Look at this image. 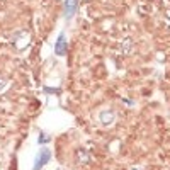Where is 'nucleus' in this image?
<instances>
[{
    "instance_id": "nucleus-1",
    "label": "nucleus",
    "mask_w": 170,
    "mask_h": 170,
    "mask_svg": "<svg viewBox=\"0 0 170 170\" xmlns=\"http://www.w3.org/2000/svg\"><path fill=\"white\" fill-rule=\"evenodd\" d=\"M51 160V151L48 150V148H41V151H39V156L36 158V163H34V167H33V170H41L48 162Z\"/></svg>"
},
{
    "instance_id": "nucleus-2",
    "label": "nucleus",
    "mask_w": 170,
    "mask_h": 170,
    "mask_svg": "<svg viewBox=\"0 0 170 170\" xmlns=\"http://www.w3.org/2000/svg\"><path fill=\"white\" fill-rule=\"evenodd\" d=\"M55 53L58 56H63L66 53V39H65V34L61 33L56 39V44H55Z\"/></svg>"
},
{
    "instance_id": "nucleus-3",
    "label": "nucleus",
    "mask_w": 170,
    "mask_h": 170,
    "mask_svg": "<svg viewBox=\"0 0 170 170\" xmlns=\"http://www.w3.org/2000/svg\"><path fill=\"white\" fill-rule=\"evenodd\" d=\"M49 138L48 136H44V134H41V138H39V143H44V141H48Z\"/></svg>"
},
{
    "instance_id": "nucleus-4",
    "label": "nucleus",
    "mask_w": 170,
    "mask_h": 170,
    "mask_svg": "<svg viewBox=\"0 0 170 170\" xmlns=\"http://www.w3.org/2000/svg\"><path fill=\"white\" fill-rule=\"evenodd\" d=\"M44 90H46V92H58V89H48V87H46Z\"/></svg>"
},
{
    "instance_id": "nucleus-5",
    "label": "nucleus",
    "mask_w": 170,
    "mask_h": 170,
    "mask_svg": "<svg viewBox=\"0 0 170 170\" xmlns=\"http://www.w3.org/2000/svg\"><path fill=\"white\" fill-rule=\"evenodd\" d=\"M3 85H5V82H0V89H2V87H3Z\"/></svg>"
},
{
    "instance_id": "nucleus-6",
    "label": "nucleus",
    "mask_w": 170,
    "mask_h": 170,
    "mask_svg": "<svg viewBox=\"0 0 170 170\" xmlns=\"http://www.w3.org/2000/svg\"><path fill=\"white\" fill-rule=\"evenodd\" d=\"M65 2H70V0H65Z\"/></svg>"
}]
</instances>
